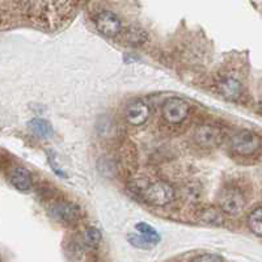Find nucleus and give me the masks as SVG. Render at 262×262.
<instances>
[{"label": "nucleus", "mask_w": 262, "mask_h": 262, "mask_svg": "<svg viewBox=\"0 0 262 262\" xmlns=\"http://www.w3.org/2000/svg\"><path fill=\"white\" fill-rule=\"evenodd\" d=\"M50 214L54 219L63 224H74L79 219V210L74 203L63 202L58 203L50 210Z\"/></svg>", "instance_id": "nucleus-8"}, {"label": "nucleus", "mask_w": 262, "mask_h": 262, "mask_svg": "<svg viewBox=\"0 0 262 262\" xmlns=\"http://www.w3.org/2000/svg\"><path fill=\"white\" fill-rule=\"evenodd\" d=\"M261 139L257 134L249 130L237 131L231 138V148L235 154L242 156H249L259 148Z\"/></svg>", "instance_id": "nucleus-3"}, {"label": "nucleus", "mask_w": 262, "mask_h": 262, "mask_svg": "<svg viewBox=\"0 0 262 262\" xmlns=\"http://www.w3.org/2000/svg\"><path fill=\"white\" fill-rule=\"evenodd\" d=\"M127 240L133 247L139 248V249H151L152 247H155L154 244L146 240L142 235H138V233H130L127 236Z\"/></svg>", "instance_id": "nucleus-17"}, {"label": "nucleus", "mask_w": 262, "mask_h": 262, "mask_svg": "<svg viewBox=\"0 0 262 262\" xmlns=\"http://www.w3.org/2000/svg\"><path fill=\"white\" fill-rule=\"evenodd\" d=\"M224 140V131L219 126L205 123L196 127L194 142L202 148H215Z\"/></svg>", "instance_id": "nucleus-4"}, {"label": "nucleus", "mask_w": 262, "mask_h": 262, "mask_svg": "<svg viewBox=\"0 0 262 262\" xmlns=\"http://www.w3.org/2000/svg\"><path fill=\"white\" fill-rule=\"evenodd\" d=\"M190 112V105L184 98L169 97L164 101L161 106L163 118L170 125H179L188 118Z\"/></svg>", "instance_id": "nucleus-2"}, {"label": "nucleus", "mask_w": 262, "mask_h": 262, "mask_svg": "<svg viewBox=\"0 0 262 262\" xmlns=\"http://www.w3.org/2000/svg\"><path fill=\"white\" fill-rule=\"evenodd\" d=\"M217 205H219V210L223 214L236 216V215L242 214L244 210V195L236 189H226L219 194Z\"/></svg>", "instance_id": "nucleus-5"}, {"label": "nucleus", "mask_w": 262, "mask_h": 262, "mask_svg": "<svg viewBox=\"0 0 262 262\" xmlns=\"http://www.w3.org/2000/svg\"><path fill=\"white\" fill-rule=\"evenodd\" d=\"M11 184L18 191H28L32 188V176L29 170L23 167H16L11 170Z\"/></svg>", "instance_id": "nucleus-10"}, {"label": "nucleus", "mask_w": 262, "mask_h": 262, "mask_svg": "<svg viewBox=\"0 0 262 262\" xmlns=\"http://www.w3.org/2000/svg\"><path fill=\"white\" fill-rule=\"evenodd\" d=\"M135 229L139 232V235L143 236L151 244L156 245L160 242V235L158 233V231L152 226H149V224L144 223V222H140V223L135 224Z\"/></svg>", "instance_id": "nucleus-12"}, {"label": "nucleus", "mask_w": 262, "mask_h": 262, "mask_svg": "<svg viewBox=\"0 0 262 262\" xmlns=\"http://www.w3.org/2000/svg\"><path fill=\"white\" fill-rule=\"evenodd\" d=\"M248 227L254 235L262 237V207L253 210L248 215Z\"/></svg>", "instance_id": "nucleus-13"}, {"label": "nucleus", "mask_w": 262, "mask_h": 262, "mask_svg": "<svg viewBox=\"0 0 262 262\" xmlns=\"http://www.w3.org/2000/svg\"><path fill=\"white\" fill-rule=\"evenodd\" d=\"M28 127L32 131L33 134L37 135L38 138H42V139H48V138H51L54 134L53 126L49 121L42 118H33L32 121L28 122Z\"/></svg>", "instance_id": "nucleus-11"}, {"label": "nucleus", "mask_w": 262, "mask_h": 262, "mask_svg": "<svg viewBox=\"0 0 262 262\" xmlns=\"http://www.w3.org/2000/svg\"><path fill=\"white\" fill-rule=\"evenodd\" d=\"M217 90L221 92V95L223 96L226 100L228 101H236L243 92L242 83L235 78H224L223 80L219 83L217 85Z\"/></svg>", "instance_id": "nucleus-9"}, {"label": "nucleus", "mask_w": 262, "mask_h": 262, "mask_svg": "<svg viewBox=\"0 0 262 262\" xmlns=\"http://www.w3.org/2000/svg\"><path fill=\"white\" fill-rule=\"evenodd\" d=\"M139 193L140 196L147 203L152 206H158V207L169 205L176 196V191H174L172 185L165 181L151 182V184L147 185L146 188L140 189Z\"/></svg>", "instance_id": "nucleus-1"}, {"label": "nucleus", "mask_w": 262, "mask_h": 262, "mask_svg": "<svg viewBox=\"0 0 262 262\" xmlns=\"http://www.w3.org/2000/svg\"><path fill=\"white\" fill-rule=\"evenodd\" d=\"M149 106L143 100H134L126 107V119L133 126H140L146 123L149 118Z\"/></svg>", "instance_id": "nucleus-7"}, {"label": "nucleus", "mask_w": 262, "mask_h": 262, "mask_svg": "<svg viewBox=\"0 0 262 262\" xmlns=\"http://www.w3.org/2000/svg\"><path fill=\"white\" fill-rule=\"evenodd\" d=\"M202 222L210 226H222L224 222L223 212L216 209H207L202 212Z\"/></svg>", "instance_id": "nucleus-14"}, {"label": "nucleus", "mask_w": 262, "mask_h": 262, "mask_svg": "<svg viewBox=\"0 0 262 262\" xmlns=\"http://www.w3.org/2000/svg\"><path fill=\"white\" fill-rule=\"evenodd\" d=\"M96 28L105 37H116L122 32V21L116 13L102 11L96 17Z\"/></svg>", "instance_id": "nucleus-6"}, {"label": "nucleus", "mask_w": 262, "mask_h": 262, "mask_svg": "<svg viewBox=\"0 0 262 262\" xmlns=\"http://www.w3.org/2000/svg\"><path fill=\"white\" fill-rule=\"evenodd\" d=\"M101 232H100L97 228H95V227L86 228L85 232H84V242H85V244L91 248L98 247V244L101 243Z\"/></svg>", "instance_id": "nucleus-15"}, {"label": "nucleus", "mask_w": 262, "mask_h": 262, "mask_svg": "<svg viewBox=\"0 0 262 262\" xmlns=\"http://www.w3.org/2000/svg\"><path fill=\"white\" fill-rule=\"evenodd\" d=\"M191 262H223V258H222L219 254L214 253H205L201 254V256H196L191 259Z\"/></svg>", "instance_id": "nucleus-18"}, {"label": "nucleus", "mask_w": 262, "mask_h": 262, "mask_svg": "<svg viewBox=\"0 0 262 262\" xmlns=\"http://www.w3.org/2000/svg\"><path fill=\"white\" fill-rule=\"evenodd\" d=\"M126 39H127L130 43H133V45H140V43H143V42L146 41L147 36L143 30L138 29V28H131V29L127 30Z\"/></svg>", "instance_id": "nucleus-16"}]
</instances>
